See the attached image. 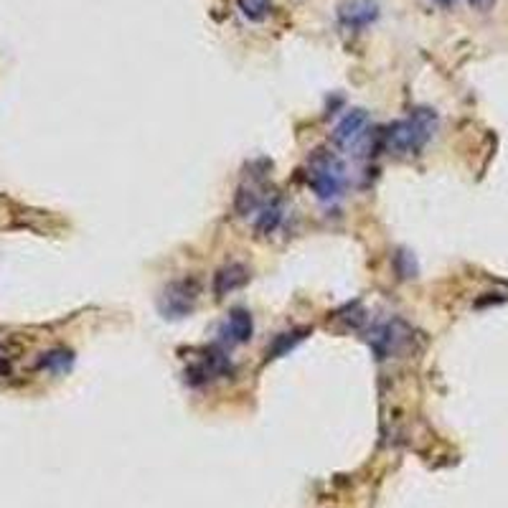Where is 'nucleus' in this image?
<instances>
[{
    "label": "nucleus",
    "mask_w": 508,
    "mask_h": 508,
    "mask_svg": "<svg viewBox=\"0 0 508 508\" xmlns=\"http://www.w3.org/2000/svg\"><path fill=\"white\" fill-rule=\"evenodd\" d=\"M252 333H254L252 313L244 311V308H235L222 328L224 339L229 340V343H247V340L252 339Z\"/></svg>",
    "instance_id": "nucleus-7"
},
{
    "label": "nucleus",
    "mask_w": 508,
    "mask_h": 508,
    "mask_svg": "<svg viewBox=\"0 0 508 508\" xmlns=\"http://www.w3.org/2000/svg\"><path fill=\"white\" fill-rule=\"evenodd\" d=\"M264 206V198L254 188V186H242L235 196V211L239 216H249V214H257Z\"/></svg>",
    "instance_id": "nucleus-9"
},
{
    "label": "nucleus",
    "mask_w": 508,
    "mask_h": 508,
    "mask_svg": "<svg viewBox=\"0 0 508 508\" xmlns=\"http://www.w3.org/2000/svg\"><path fill=\"white\" fill-rule=\"evenodd\" d=\"M432 3H437L440 8H453L455 5V0H432Z\"/></svg>",
    "instance_id": "nucleus-14"
},
{
    "label": "nucleus",
    "mask_w": 508,
    "mask_h": 508,
    "mask_svg": "<svg viewBox=\"0 0 508 508\" xmlns=\"http://www.w3.org/2000/svg\"><path fill=\"white\" fill-rule=\"evenodd\" d=\"M468 3L473 11H481V14H485V11H491V8H494L498 0H468Z\"/></svg>",
    "instance_id": "nucleus-13"
},
{
    "label": "nucleus",
    "mask_w": 508,
    "mask_h": 508,
    "mask_svg": "<svg viewBox=\"0 0 508 508\" xmlns=\"http://www.w3.org/2000/svg\"><path fill=\"white\" fill-rule=\"evenodd\" d=\"M308 333H311V328H295V331H290V333H280V336L267 346V361H270V359H280V356H285L287 351H292L300 340H305Z\"/></svg>",
    "instance_id": "nucleus-8"
},
{
    "label": "nucleus",
    "mask_w": 508,
    "mask_h": 508,
    "mask_svg": "<svg viewBox=\"0 0 508 508\" xmlns=\"http://www.w3.org/2000/svg\"><path fill=\"white\" fill-rule=\"evenodd\" d=\"M437 128V115L427 107H417L407 120L391 122L384 132V148L397 153V156H409L417 153L422 145L432 138Z\"/></svg>",
    "instance_id": "nucleus-1"
},
{
    "label": "nucleus",
    "mask_w": 508,
    "mask_h": 508,
    "mask_svg": "<svg viewBox=\"0 0 508 508\" xmlns=\"http://www.w3.org/2000/svg\"><path fill=\"white\" fill-rule=\"evenodd\" d=\"M394 270H397V274L402 277V280H412V277H417V262H415V257L407 252V249H399L397 254H394Z\"/></svg>",
    "instance_id": "nucleus-12"
},
{
    "label": "nucleus",
    "mask_w": 508,
    "mask_h": 508,
    "mask_svg": "<svg viewBox=\"0 0 508 508\" xmlns=\"http://www.w3.org/2000/svg\"><path fill=\"white\" fill-rule=\"evenodd\" d=\"M308 186L321 201H336L346 188V166L333 150H315L308 160Z\"/></svg>",
    "instance_id": "nucleus-2"
},
{
    "label": "nucleus",
    "mask_w": 508,
    "mask_h": 508,
    "mask_svg": "<svg viewBox=\"0 0 508 508\" xmlns=\"http://www.w3.org/2000/svg\"><path fill=\"white\" fill-rule=\"evenodd\" d=\"M339 15L343 26L366 28L379 18V5L374 0H349L339 8Z\"/></svg>",
    "instance_id": "nucleus-6"
},
{
    "label": "nucleus",
    "mask_w": 508,
    "mask_h": 508,
    "mask_svg": "<svg viewBox=\"0 0 508 508\" xmlns=\"http://www.w3.org/2000/svg\"><path fill=\"white\" fill-rule=\"evenodd\" d=\"M198 295H201V283L196 277H183V280H176L163 290V295L158 300V308H160L163 318L178 321V318L194 313Z\"/></svg>",
    "instance_id": "nucleus-3"
},
{
    "label": "nucleus",
    "mask_w": 508,
    "mask_h": 508,
    "mask_svg": "<svg viewBox=\"0 0 508 508\" xmlns=\"http://www.w3.org/2000/svg\"><path fill=\"white\" fill-rule=\"evenodd\" d=\"M242 15L252 24H262L267 15L273 14V0H236Z\"/></svg>",
    "instance_id": "nucleus-11"
},
{
    "label": "nucleus",
    "mask_w": 508,
    "mask_h": 508,
    "mask_svg": "<svg viewBox=\"0 0 508 508\" xmlns=\"http://www.w3.org/2000/svg\"><path fill=\"white\" fill-rule=\"evenodd\" d=\"M249 283V267H244L242 262H229L216 270L214 280H211V290L216 298H226L229 292H236Z\"/></svg>",
    "instance_id": "nucleus-5"
},
{
    "label": "nucleus",
    "mask_w": 508,
    "mask_h": 508,
    "mask_svg": "<svg viewBox=\"0 0 508 508\" xmlns=\"http://www.w3.org/2000/svg\"><path fill=\"white\" fill-rule=\"evenodd\" d=\"M280 222H283V206H280V201H273V204H264V206H262L254 229H257V235L260 236H267L273 235L274 229L280 226Z\"/></svg>",
    "instance_id": "nucleus-10"
},
{
    "label": "nucleus",
    "mask_w": 508,
    "mask_h": 508,
    "mask_svg": "<svg viewBox=\"0 0 508 508\" xmlns=\"http://www.w3.org/2000/svg\"><path fill=\"white\" fill-rule=\"evenodd\" d=\"M366 128H369L366 110H361V107L349 110L343 115V120L336 125V130H333V143L339 145V148H353V145L359 143V138L366 132Z\"/></svg>",
    "instance_id": "nucleus-4"
}]
</instances>
